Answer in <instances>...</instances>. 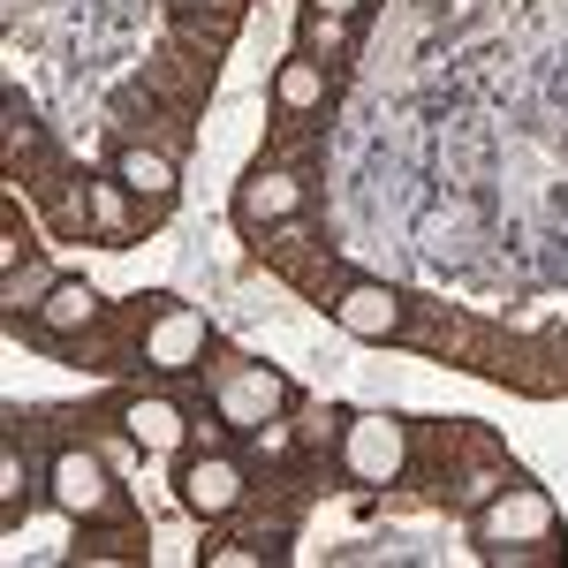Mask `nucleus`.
Listing matches in <instances>:
<instances>
[{"instance_id": "1", "label": "nucleus", "mask_w": 568, "mask_h": 568, "mask_svg": "<svg viewBox=\"0 0 568 568\" xmlns=\"http://www.w3.org/2000/svg\"><path fill=\"white\" fill-rule=\"evenodd\" d=\"M45 493H53V508L77 516V524H106V516L122 508V500H114V478H106V463H99L91 447H61L53 470H45Z\"/></svg>"}, {"instance_id": "2", "label": "nucleus", "mask_w": 568, "mask_h": 568, "mask_svg": "<svg viewBox=\"0 0 568 568\" xmlns=\"http://www.w3.org/2000/svg\"><path fill=\"white\" fill-rule=\"evenodd\" d=\"M342 463H349L356 485H394V478H402V463H409V433H402V417H387V409L349 417V433H342Z\"/></svg>"}, {"instance_id": "3", "label": "nucleus", "mask_w": 568, "mask_h": 568, "mask_svg": "<svg viewBox=\"0 0 568 568\" xmlns=\"http://www.w3.org/2000/svg\"><path fill=\"white\" fill-rule=\"evenodd\" d=\"M478 546H538V538H554V500L538 493V485H500L493 500L478 508Z\"/></svg>"}, {"instance_id": "4", "label": "nucleus", "mask_w": 568, "mask_h": 568, "mask_svg": "<svg viewBox=\"0 0 568 568\" xmlns=\"http://www.w3.org/2000/svg\"><path fill=\"white\" fill-rule=\"evenodd\" d=\"M197 356H205V318L182 304H160L152 326H144V364L152 372H190Z\"/></svg>"}, {"instance_id": "5", "label": "nucleus", "mask_w": 568, "mask_h": 568, "mask_svg": "<svg viewBox=\"0 0 568 568\" xmlns=\"http://www.w3.org/2000/svg\"><path fill=\"white\" fill-rule=\"evenodd\" d=\"M175 485H182V508L190 516H227L243 500V463L235 455H190Z\"/></svg>"}, {"instance_id": "6", "label": "nucleus", "mask_w": 568, "mask_h": 568, "mask_svg": "<svg viewBox=\"0 0 568 568\" xmlns=\"http://www.w3.org/2000/svg\"><path fill=\"white\" fill-rule=\"evenodd\" d=\"M281 402H288V379H281V372H265V364H251V372H235V379H227L220 417H227L235 433H258L265 417H281Z\"/></svg>"}, {"instance_id": "7", "label": "nucleus", "mask_w": 568, "mask_h": 568, "mask_svg": "<svg viewBox=\"0 0 568 568\" xmlns=\"http://www.w3.org/2000/svg\"><path fill=\"white\" fill-rule=\"evenodd\" d=\"M334 318H342V334H356V342H387V334H402V296H394L387 281H356V288H342Z\"/></svg>"}, {"instance_id": "8", "label": "nucleus", "mask_w": 568, "mask_h": 568, "mask_svg": "<svg viewBox=\"0 0 568 568\" xmlns=\"http://www.w3.org/2000/svg\"><path fill=\"white\" fill-rule=\"evenodd\" d=\"M122 425H130V439L144 447V455H168V447H182V409L175 402H160V394H136L130 409H122Z\"/></svg>"}, {"instance_id": "9", "label": "nucleus", "mask_w": 568, "mask_h": 568, "mask_svg": "<svg viewBox=\"0 0 568 568\" xmlns=\"http://www.w3.org/2000/svg\"><path fill=\"white\" fill-rule=\"evenodd\" d=\"M114 182H122L130 197H144V205H160V197H175V160H168V152L130 144V152L114 160Z\"/></svg>"}, {"instance_id": "10", "label": "nucleus", "mask_w": 568, "mask_h": 568, "mask_svg": "<svg viewBox=\"0 0 568 568\" xmlns=\"http://www.w3.org/2000/svg\"><path fill=\"white\" fill-rule=\"evenodd\" d=\"M91 318H99V288L91 281H53L39 304V326L45 334H84Z\"/></svg>"}, {"instance_id": "11", "label": "nucleus", "mask_w": 568, "mask_h": 568, "mask_svg": "<svg viewBox=\"0 0 568 568\" xmlns=\"http://www.w3.org/2000/svg\"><path fill=\"white\" fill-rule=\"evenodd\" d=\"M304 205V182L296 175H251L243 182V220H288Z\"/></svg>"}, {"instance_id": "12", "label": "nucleus", "mask_w": 568, "mask_h": 568, "mask_svg": "<svg viewBox=\"0 0 568 568\" xmlns=\"http://www.w3.org/2000/svg\"><path fill=\"white\" fill-rule=\"evenodd\" d=\"M273 91H281L288 114H311V106L326 99V69H318V61H288V69L273 77Z\"/></svg>"}, {"instance_id": "13", "label": "nucleus", "mask_w": 568, "mask_h": 568, "mask_svg": "<svg viewBox=\"0 0 568 568\" xmlns=\"http://www.w3.org/2000/svg\"><path fill=\"white\" fill-rule=\"evenodd\" d=\"M304 39L318 45V53H342V45H349V16H318V8H311V23H304Z\"/></svg>"}, {"instance_id": "14", "label": "nucleus", "mask_w": 568, "mask_h": 568, "mask_svg": "<svg viewBox=\"0 0 568 568\" xmlns=\"http://www.w3.org/2000/svg\"><path fill=\"white\" fill-rule=\"evenodd\" d=\"M0 508H8V516L23 508V455H16V439L0 447Z\"/></svg>"}, {"instance_id": "15", "label": "nucleus", "mask_w": 568, "mask_h": 568, "mask_svg": "<svg viewBox=\"0 0 568 568\" xmlns=\"http://www.w3.org/2000/svg\"><path fill=\"white\" fill-rule=\"evenodd\" d=\"M91 220L99 227H122V190L114 182H91Z\"/></svg>"}, {"instance_id": "16", "label": "nucleus", "mask_w": 568, "mask_h": 568, "mask_svg": "<svg viewBox=\"0 0 568 568\" xmlns=\"http://www.w3.org/2000/svg\"><path fill=\"white\" fill-rule=\"evenodd\" d=\"M251 439H258L265 455H288V425H273V417H265V425H258V433H251Z\"/></svg>"}, {"instance_id": "17", "label": "nucleus", "mask_w": 568, "mask_h": 568, "mask_svg": "<svg viewBox=\"0 0 568 568\" xmlns=\"http://www.w3.org/2000/svg\"><path fill=\"white\" fill-rule=\"evenodd\" d=\"M213 561H220V568H258V554H251V546H220Z\"/></svg>"}, {"instance_id": "18", "label": "nucleus", "mask_w": 568, "mask_h": 568, "mask_svg": "<svg viewBox=\"0 0 568 568\" xmlns=\"http://www.w3.org/2000/svg\"><path fill=\"white\" fill-rule=\"evenodd\" d=\"M311 8H318V16H356L364 0H311Z\"/></svg>"}]
</instances>
